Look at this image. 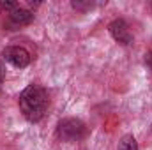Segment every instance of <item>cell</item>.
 Returning <instances> with one entry per match:
<instances>
[{"label":"cell","mask_w":152,"mask_h":150,"mask_svg":"<svg viewBox=\"0 0 152 150\" xmlns=\"http://www.w3.org/2000/svg\"><path fill=\"white\" fill-rule=\"evenodd\" d=\"M73 7L75 9H87V7H92V4H83V2H73Z\"/></svg>","instance_id":"obj_7"},{"label":"cell","mask_w":152,"mask_h":150,"mask_svg":"<svg viewBox=\"0 0 152 150\" xmlns=\"http://www.w3.org/2000/svg\"><path fill=\"white\" fill-rule=\"evenodd\" d=\"M117 150H138V143H136L134 136H131V134L122 136V140L118 141Z\"/></svg>","instance_id":"obj_6"},{"label":"cell","mask_w":152,"mask_h":150,"mask_svg":"<svg viewBox=\"0 0 152 150\" xmlns=\"http://www.w3.org/2000/svg\"><path fill=\"white\" fill-rule=\"evenodd\" d=\"M2 81H4V69H2V66H0V85H2Z\"/></svg>","instance_id":"obj_8"},{"label":"cell","mask_w":152,"mask_h":150,"mask_svg":"<svg viewBox=\"0 0 152 150\" xmlns=\"http://www.w3.org/2000/svg\"><path fill=\"white\" fill-rule=\"evenodd\" d=\"M32 20H34V14L30 11H27V9H21V7L9 12V27H14V28L28 25V23H32Z\"/></svg>","instance_id":"obj_5"},{"label":"cell","mask_w":152,"mask_h":150,"mask_svg":"<svg viewBox=\"0 0 152 150\" xmlns=\"http://www.w3.org/2000/svg\"><path fill=\"white\" fill-rule=\"evenodd\" d=\"M85 134H87V127L78 118H64L58 124V136L64 141H69V143L80 141Z\"/></svg>","instance_id":"obj_2"},{"label":"cell","mask_w":152,"mask_h":150,"mask_svg":"<svg viewBox=\"0 0 152 150\" xmlns=\"http://www.w3.org/2000/svg\"><path fill=\"white\" fill-rule=\"evenodd\" d=\"M4 58L9 64H12L14 67H20V69H23V67H27L30 64V53L25 48H21V46H9V48H5L4 50Z\"/></svg>","instance_id":"obj_3"},{"label":"cell","mask_w":152,"mask_h":150,"mask_svg":"<svg viewBox=\"0 0 152 150\" xmlns=\"http://www.w3.org/2000/svg\"><path fill=\"white\" fill-rule=\"evenodd\" d=\"M108 28H110L112 37H113L117 42H120V44H124V46H127V44L133 42V34L129 32V27H127V23H126L124 20H113Z\"/></svg>","instance_id":"obj_4"},{"label":"cell","mask_w":152,"mask_h":150,"mask_svg":"<svg viewBox=\"0 0 152 150\" xmlns=\"http://www.w3.org/2000/svg\"><path fill=\"white\" fill-rule=\"evenodd\" d=\"M20 110L27 120L39 122L48 110V94L39 85H28L20 94Z\"/></svg>","instance_id":"obj_1"}]
</instances>
